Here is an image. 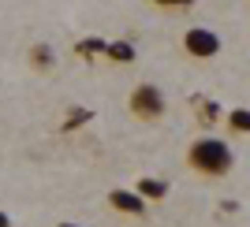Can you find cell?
Instances as JSON below:
<instances>
[{"label":"cell","instance_id":"1","mask_svg":"<svg viewBox=\"0 0 250 227\" xmlns=\"http://www.w3.org/2000/svg\"><path fill=\"white\" fill-rule=\"evenodd\" d=\"M187 168L202 179H224L235 168V153H231V145L224 138L206 134V138H194L187 145Z\"/></svg>","mask_w":250,"mask_h":227},{"label":"cell","instance_id":"2","mask_svg":"<svg viewBox=\"0 0 250 227\" xmlns=\"http://www.w3.org/2000/svg\"><path fill=\"white\" fill-rule=\"evenodd\" d=\"M127 112L135 115L138 123H157V119H165V112H168L165 90L153 86V82H138L135 90L127 93Z\"/></svg>","mask_w":250,"mask_h":227},{"label":"cell","instance_id":"3","mask_svg":"<svg viewBox=\"0 0 250 227\" xmlns=\"http://www.w3.org/2000/svg\"><path fill=\"white\" fill-rule=\"evenodd\" d=\"M224 41H220L217 30H209V26H190L183 30V52H187L190 60H217Z\"/></svg>","mask_w":250,"mask_h":227},{"label":"cell","instance_id":"4","mask_svg":"<svg viewBox=\"0 0 250 227\" xmlns=\"http://www.w3.org/2000/svg\"><path fill=\"white\" fill-rule=\"evenodd\" d=\"M104 205L112 208V212H120V216H146V208H149V201L142 194H138L135 186H112L108 194H104Z\"/></svg>","mask_w":250,"mask_h":227},{"label":"cell","instance_id":"5","mask_svg":"<svg viewBox=\"0 0 250 227\" xmlns=\"http://www.w3.org/2000/svg\"><path fill=\"white\" fill-rule=\"evenodd\" d=\"M135 190L146 197V201H165V197H168V183H165V179H149V175L138 179Z\"/></svg>","mask_w":250,"mask_h":227},{"label":"cell","instance_id":"6","mask_svg":"<svg viewBox=\"0 0 250 227\" xmlns=\"http://www.w3.org/2000/svg\"><path fill=\"white\" fill-rule=\"evenodd\" d=\"M224 127H228L231 134H250V108H231L224 115Z\"/></svg>","mask_w":250,"mask_h":227},{"label":"cell","instance_id":"7","mask_svg":"<svg viewBox=\"0 0 250 227\" xmlns=\"http://www.w3.org/2000/svg\"><path fill=\"white\" fill-rule=\"evenodd\" d=\"M52 63H56V52L49 45H34L30 49V67L34 71H52Z\"/></svg>","mask_w":250,"mask_h":227},{"label":"cell","instance_id":"8","mask_svg":"<svg viewBox=\"0 0 250 227\" xmlns=\"http://www.w3.org/2000/svg\"><path fill=\"white\" fill-rule=\"evenodd\" d=\"M104 56L112 63H131L135 60V45L131 41H112V45H104Z\"/></svg>","mask_w":250,"mask_h":227},{"label":"cell","instance_id":"9","mask_svg":"<svg viewBox=\"0 0 250 227\" xmlns=\"http://www.w3.org/2000/svg\"><path fill=\"white\" fill-rule=\"evenodd\" d=\"M153 8H161V11H187V8H194V0H149Z\"/></svg>","mask_w":250,"mask_h":227},{"label":"cell","instance_id":"10","mask_svg":"<svg viewBox=\"0 0 250 227\" xmlns=\"http://www.w3.org/2000/svg\"><path fill=\"white\" fill-rule=\"evenodd\" d=\"M0 227H11V216H8V212H0Z\"/></svg>","mask_w":250,"mask_h":227},{"label":"cell","instance_id":"11","mask_svg":"<svg viewBox=\"0 0 250 227\" xmlns=\"http://www.w3.org/2000/svg\"><path fill=\"white\" fill-rule=\"evenodd\" d=\"M56 227H83V224H71V220H63V224H56Z\"/></svg>","mask_w":250,"mask_h":227}]
</instances>
